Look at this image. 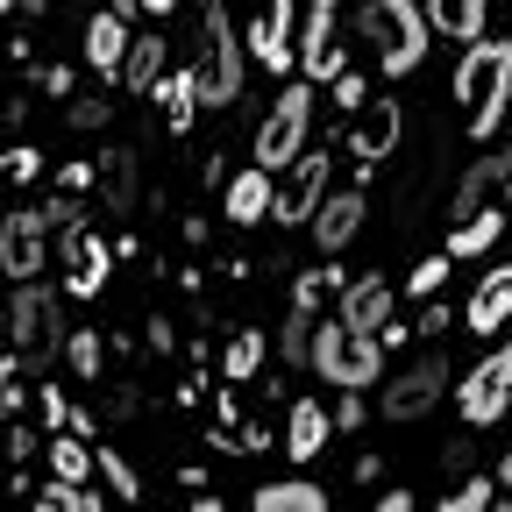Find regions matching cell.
<instances>
[{
	"mask_svg": "<svg viewBox=\"0 0 512 512\" xmlns=\"http://www.w3.org/2000/svg\"><path fill=\"white\" fill-rule=\"evenodd\" d=\"M456 107L470 114V143H491L498 121L512 107V36H477L463 43V64H456Z\"/></svg>",
	"mask_w": 512,
	"mask_h": 512,
	"instance_id": "6da1fadb",
	"label": "cell"
},
{
	"mask_svg": "<svg viewBox=\"0 0 512 512\" xmlns=\"http://www.w3.org/2000/svg\"><path fill=\"white\" fill-rule=\"evenodd\" d=\"M356 36L370 43L377 72L384 79H413L427 64V15L413 8V0H356Z\"/></svg>",
	"mask_w": 512,
	"mask_h": 512,
	"instance_id": "7a4b0ae2",
	"label": "cell"
},
{
	"mask_svg": "<svg viewBox=\"0 0 512 512\" xmlns=\"http://www.w3.org/2000/svg\"><path fill=\"white\" fill-rule=\"evenodd\" d=\"M249 86V43H242V22H228V0L207 8L200 22V57H192V93L200 107H235Z\"/></svg>",
	"mask_w": 512,
	"mask_h": 512,
	"instance_id": "3957f363",
	"label": "cell"
},
{
	"mask_svg": "<svg viewBox=\"0 0 512 512\" xmlns=\"http://www.w3.org/2000/svg\"><path fill=\"white\" fill-rule=\"evenodd\" d=\"M306 370L320 384H335V392H370V384L384 377V342L349 328V320H313V356Z\"/></svg>",
	"mask_w": 512,
	"mask_h": 512,
	"instance_id": "277c9868",
	"label": "cell"
},
{
	"mask_svg": "<svg viewBox=\"0 0 512 512\" xmlns=\"http://www.w3.org/2000/svg\"><path fill=\"white\" fill-rule=\"evenodd\" d=\"M8 335H15V356L29 370H50L64 356V299L43 285V278H22L15 299H8Z\"/></svg>",
	"mask_w": 512,
	"mask_h": 512,
	"instance_id": "5b68a950",
	"label": "cell"
},
{
	"mask_svg": "<svg viewBox=\"0 0 512 512\" xmlns=\"http://www.w3.org/2000/svg\"><path fill=\"white\" fill-rule=\"evenodd\" d=\"M256 164L264 171H285L306 143H313V79H299V86H278V100L256 114Z\"/></svg>",
	"mask_w": 512,
	"mask_h": 512,
	"instance_id": "8992f818",
	"label": "cell"
},
{
	"mask_svg": "<svg viewBox=\"0 0 512 512\" xmlns=\"http://www.w3.org/2000/svg\"><path fill=\"white\" fill-rule=\"evenodd\" d=\"M448 384H456V363H448V356H420L413 370H392V377H384L377 413L392 420V427H413V420H427V413L448 399Z\"/></svg>",
	"mask_w": 512,
	"mask_h": 512,
	"instance_id": "52a82bcc",
	"label": "cell"
},
{
	"mask_svg": "<svg viewBox=\"0 0 512 512\" xmlns=\"http://www.w3.org/2000/svg\"><path fill=\"white\" fill-rule=\"evenodd\" d=\"M448 392H456V413H463L470 434L498 427L512 413V342H498L477 370H463V384H448Z\"/></svg>",
	"mask_w": 512,
	"mask_h": 512,
	"instance_id": "ba28073f",
	"label": "cell"
},
{
	"mask_svg": "<svg viewBox=\"0 0 512 512\" xmlns=\"http://www.w3.org/2000/svg\"><path fill=\"white\" fill-rule=\"evenodd\" d=\"M50 256H64V299H100L107 278H114V242H100L86 221L57 228V249Z\"/></svg>",
	"mask_w": 512,
	"mask_h": 512,
	"instance_id": "9c48e42d",
	"label": "cell"
},
{
	"mask_svg": "<svg viewBox=\"0 0 512 512\" xmlns=\"http://www.w3.org/2000/svg\"><path fill=\"white\" fill-rule=\"evenodd\" d=\"M242 43L249 57L264 64V72H292V57H299V22H292V0H249V15H242Z\"/></svg>",
	"mask_w": 512,
	"mask_h": 512,
	"instance_id": "30bf717a",
	"label": "cell"
},
{
	"mask_svg": "<svg viewBox=\"0 0 512 512\" xmlns=\"http://www.w3.org/2000/svg\"><path fill=\"white\" fill-rule=\"evenodd\" d=\"M370 221V192L349 185V192H320V207H313V249L320 256H342Z\"/></svg>",
	"mask_w": 512,
	"mask_h": 512,
	"instance_id": "8fae6325",
	"label": "cell"
},
{
	"mask_svg": "<svg viewBox=\"0 0 512 512\" xmlns=\"http://www.w3.org/2000/svg\"><path fill=\"white\" fill-rule=\"evenodd\" d=\"M43 264H50V228H43V214L15 207L0 221V271L22 285V278H43Z\"/></svg>",
	"mask_w": 512,
	"mask_h": 512,
	"instance_id": "7c38bea8",
	"label": "cell"
},
{
	"mask_svg": "<svg viewBox=\"0 0 512 512\" xmlns=\"http://www.w3.org/2000/svg\"><path fill=\"white\" fill-rule=\"evenodd\" d=\"M399 136H406V107L399 100H363L356 107V136H349V157L370 171V164H384L399 150Z\"/></svg>",
	"mask_w": 512,
	"mask_h": 512,
	"instance_id": "4fadbf2b",
	"label": "cell"
},
{
	"mask_svg": "<svg viewBox=\"0 0 512 512\" xmlns=\"http://www.w3.org/2000/svg\"><path fill=\"white\" fill-rule=\"evenodd\" d=\"M456 320H463V328H470L477 342L505 328V320H512V256H505L498 271H484V278H477V292L463 299V313H456Z\"/></svg>",
	"mask_w": 512,
	"mask_h": 512,
	"instance_id": "5bb4252c",
	"label": "cell"
},
{
	"mask_svg": "<svg viewBox=\"0 0 512 512\" xmlns=\"http://www.w3.org/2000/svg\"><path fill=\"white\" fill-rule=\"evenodd\" d=\"M271 192H278V171H264V164L235 171V178L221 185V221H228V228H256V221L271 214Z\"/></svg>",
	"mask_w": 512,
	"mask_h": 512,
	"instance_id": "9a60e30c",
	"label": "cell"
},
{
	"mask_svg": "<svg viewBox=\"0 0 512 512\" xmlns=\"http://www.w3.org/2000/svg\"><path fill=\"white\" fill-rule=\"evenodd\" d=\"M392 313H399V285L370 271V278H349V285H342V313H335V320H349V328L377 335V328H384Z\"/></svg>",
	"mask_w": 512,
	"mask_h": 512,
	"instance_id": "2e32d148",
	"label": "cell"
},
{
	"mask_svg": "<svg viewBox=\"0 0 512 512\" xmlns=\"http://www.w3.org/2000/svg\"><path fill=\"white\" fill-rule=\"evenodd\" d=\"M328 441H335L328 406H320V399H292V413H285V456H292V463H313Z\"/></svg>",
	"mask_w": 512,
	"mask_h": 512,
	"instance_id": "e0dca14e",
	"label": "cell"
},
{
	"mask_svg": "<svg viewBox=\"0 0 512 512\" xmlns=\"http://www.w3.org/2000/svg\"><path fill=\"white\" fill-rule=\"evenodd\" d=\"M427 29L448 36V43H477L484 36V15H491V0H427Z\"/></svg>",
	"mask_w": 512,
	"mask_h": 512,
	"instance_id": "ac0fdd59",
	"label": "cell"
},
{
	"mask_svg": "<svg viewBox=\"0 0 512 512\" xmlns=\"http://www.w3.org/2000/svg\"><path fill=\"white\" fill-rule=\"evenodd\" d=\"M164 64H171V50H164L157 29L128 36V50H121V86H128V93H150V86L164 79Z\"/></svg>",
	"mask_w": 512,
	"mask_h": 512,
	"instance_id": "d6986e66",
	"label": "cell"
},
{
	"mask_svg": "<svg viewBox=\"0 0 512 512\" xmlns=\"http://www.w3.org/2000/svg\"><path fill=\"white\" fill-rule=\"evenodd\" d=\"M121 50H128V22L107 8L86 22V64H93V79H121Z\"/></svg>",
	"mask_w": 512,
	"mask_h": 512,
	"instance_id": "ffe728a7",
	"label": "cell"
},
{
	"mask_svg": "<svg viewBox=\"0 0 512 512\" xmlns=\"http://www.w3.org/2000/svg\"><path fill=\"white\" fill-rule=\"evenodd\" d=\"M150 93H157V114H164L171 136H185V128L200 121V93H192V72H171V64H164V79H157Z\"/></svg>",
	"mask_w": 512,
	"mask_h": 512,
	"instance_id": "44dd1931",
	"label": "cell"
},
{
	"mask_svg": "<svg viewBox=\"0 0 512 512\" xmlns=\"http://www.w3.org/2000/svg\"><path fill=\"white\" fill-rule=\"evenodd\" d=\"M249 512H328V491H320V484H306V477L256 484V491H249Z\"/></svg>",
	"mask_w": 512,
	"mask_h": 512,
	"instance_id": "7402d4cb",
	"label": "cell"
},
{
	"mask_svg": "<svg viewBox=\"0 0 512 512\" xmlns=\"http://www.w3.org/2000/svg\"><path fill=\"white\" fill-rule=\"evenodd\" d=\"M498 235H505V214L484 200L477 214H463V221H448V256H484V249H498Z\"/></svg>",
	"mask_w": 512,
	"mask_h": 512,
	"instance_id": "603a6c76",
	"label": "cell"
},
{
	"mask_svg": "<svg viewBox=\"0 0 512 512\" xmlns=\"http://www.w3.org/2000/svg\"><path fill=\"white\" fill-rule=\"evenodd\" d=\"M100 192H107V214H128L136 207V150L114 143L107 164H100Z\"/></svg>",
	"mask_w": 512,
	"mask_h": 512,
	"instance_id": "cb8c5ba5",
	"label": "cell"
},
{
	"mask_svg": "<svg viewBox=\"0 0 512 512\" xmlns=\"http://www.w3.org/2000/svg\"><path fill=\"white\" fill-rule=\"evenodd\" d=\"M264 356H271V342H264V335H256V328H235V335H228V349H221V377H228V384H249L256 370H264Z\"/></svg>",
	"mask_w": 512,
	"mask_h": 512,
	"instance_id": "d4e9b609",
	"label": "cell"
},
{
	"mask_svg": "<svg viewBox=\"0 0 512 512\" xmlns=\"http://www.w3.org/2000/svg\"><path fill=\"white\" fill-rule=\"evenodd\" d=\"M93 477H100L107 498H121V505H136V498H143V477H136V463H128L121 448H93Z\"/></svg>",
	"mask_w": 512,
	"mask_h": 512,
	"instance_id": "484cf974",
	"label": "cell"
},
{
	"mask_svg": "<svg viewBox=\"0 0 512 512\" xmlns=\"http://www.w3.org/2000/svg\"><path fill=\"white\" fill-rule=\"evenodd\" d=\"M50 477L93 484V448H86V434H57V441H50Z\"/></svg>",
	"mask_w": 512,
	"mask_h": 512,
	"instance_id": "4316f807",
	"label": "cell"
},
{
	"mask_svg": "<svg viewBox=\"0 0 512 512\" xmlns=\"http://www.w3.org/2000/svg\"><path fill=\"white\" fill-rule=\"evenodd\" d=\"M278 356H285V370H306V356H313V306H292V313H285Z\"/></svg>",
	"mask_w": 512,
	"mask_h": 512,
	"instance_id": "83f0119b",
	"label": "cell"
},
{
	"mask_svg": "<svg viewBox=\"0 0 512 512\" xmlns=\"http://www.w3.org/2000/svg\"><path fill=\"white\" fill-rule=\"evenodd\" d=\"M285 171H292V185L306 192V200H320V192H328V178H335V157H328V150H299Z\"/></svg>",
	"mask_w": 512,
	"mask_h": 512,
	"instance_id": "f1b7e54d",
	"label": "cell"
},
{
	"mask_svg": "<svg viewBox=\"0 0 512 512\" xmlns=\"http://www.w3.org/2000/svg\"><path fill=\"white\" fill-rule=\"evenodd\" d=\"M36 505H43V512H100V491H93V484H64V477H57V484H43V491H36Z\"/></svg>",
	"mask_w": 512,
	"mask_h": 512,
	"instance_id": "f546056e",
	"label": "cell"
},
{
	"mask_svg": "<svg viewBox=\"0 0 512 512\" xmlns=\"http://www.w3.org/2000/svg\"><path fill=\"white\" fill-rule=\"evenodd\" d=\"M64 356H72V370L93 384V377H100V363H107V342H100L93 328H79V335H64Z\"/></svg>",
	"mask_w": 512,
	"mask_h": 512,
	"instance_id": "4dcf8cb0",
	"label": "cell"
},
{
	"mask_svg": "<svg viewBox=\"0 0 512 512\" xmlns=\"http://www.w3.org/2000/svg\"><path fill=\"white\" fill-rule=\"evenodd\" d=\"M448 271H456V256H448V249H441V256H420L413 278H406V292H413V299H434V292L448 285Z\"/></svg>",
	"mask_w": 512,
	"mask_h": 512,
	"instance_id": "1f68e13d",
	"label": "cell"
},
{
	"mask_svg": "<svg viewBox=\"0 0 512 512\" xmlns=\"http://www.w3.org/2000/svg\"><path fill=\"white\" fill-rule=\"evenodd\" d=\"M491 498H498V477H463L456 491L441 498V512H484Z\"/></svg>",
	"mask_w": 512,
	"mask_h": 512,
	"instance_id": "d6a6232c",
	"label": "cell"
},
{
	"mask_svg": "<svg viewBox=\"0 0 512 512\" xmlns=\"http://www.w3.org/2000/svg\"><path fill=\"white\" fill-rule=\"evenodd\" d=\"M22 370H29L22 356H0V420H15L22 399H29V392H22Z\"/></svg>",
	"mask_w": 512,
	"mask_h": 512,
	"instance_id": "836d02e7",
	"label": "cell"
},
{
	"mask_svg": "<svg viewBox=\"0 0 512 512\" xmlns=\"http://www.w3.org/2000/svg\"><path fill=\"white\" fill-rule=\"evenodd\" d=\"M328 420H335V434H363V427H370V399H363V392H342V399L328 406Z\"/></svg>",
	"mask_w": 512,
	"mask_h": 512,
	"instance_id": "e575fe53",
	"label": "cell"
},
{
	"mask_svg": "<svg viewBox=\"0 0 512 512\" xmlns=\"http://www.w3.org/2000/svg\"><path fill=\"white\" fill-rule=\"evenodd\" d=\"M36 214H43V228H72V221H79V192H72V185H50V200H43Z\"/></svg>",
	"mask_w": 512,
	"mask_h": 512,
	"instance_id": "d590c367",
	"label": "cell"
},
{
	"mask_svg": "<svg viewBox=\"0 0 512 512\" xmlns=\"http://www.w3.org/2000/svg\"><path fill=\"white\" fill-rule=\"evenodd\" d=\"M320 292H342V271H335V264H328V271H299L292 306H320Z\"/></svg>",
	"mask_w": 512,
	"mask_h": 512,
	"instance_id": "8d00e7d4",
	"label": "cell"
},
{
	"mask_svg": "<svg viewBox=\"0 0 512 512\" xmlns=\"http://www.w3.org/2000/svg\"><path fill=\"white\" fill-rule=\"evenodd\" d=\"M36 171H43V150H36V143H15V150H8V171H0V178H15V185H29Z\"/></svg>",
	"mask_w": 512,
	"mask_h": 512,
	"instance_id": "74e56055",
	"label": "cell"
},
{
	"mask_svg": "<svg viewBox=\"0 0 512 512\" xmlns=\"http://www.w3.org/2000/svg\"><path fill=\"white\" fill-rule=\"evenodd\" d=\"M36 420H43V427H64V420H72V406H64L57 384H43V392H36Z\"/></svg>",
	"mask_w": 512,
	"mask_h": 512,
	"instance_id": "f35d334b",
	"label": "cell"
},
{
	"mask_svg": "<svg viewBox=\"0 0 512 512\" xmlns=\"http://www.w3.org/2000/svg\"><path fill=\"white\" fill-rule=\"evenodd\" d=\"M328 86H335V100H342V107H349V114H356V107H363V100H370V93H363V86H370V79H363V72H335V79H328Z\"/></svg>",
	"mask_w": 512,
	"mask_h": 512,
	"instance_id": "ab89813d",
	"label": "cell"
},
{
	"mask_svg": "<svg viewBox=\"0 0 512 512\" xmlns=\"http://www.w3.org/2000/svg\"><path fill=\"white\" fill-rule=\"evenodd\" d=\"M72 128H107V100H72Z\"/></svg>",
	"mask_w": 512,
	"mask_h": 512,
	"instance_id": "60d3db41",
	"label": "cell"
},
{
	"mask_svg": "<svg viewBox=\"0 0 512 512\" xmlns=\"http://www.w3.org/2000/svg\"><path fill=\"white\" fill-rule=\"evenodd\" d=\"M448 320H456V306H441V299H427V320H420V328H427V335H441Z\"/></svg>",
	"mask_w": 512,
	"mask_h": 512,
	"instance_id": "b9f144b4",
	"label": "cell"
},
{
	"mask_svg": "<svg viewBox=\"0 0 512 512\" xmlns=\"http://www.w3.org/2000/svg\"><path fill=\"white\" fill-rule=\"evenodd\" d=\"M57 185H72V192H86V185H93V164H64V171H57Z\"/></svg>",
	"mask_w": 512,
	"mask_h": 512,
	"instance_id": "7bdbcfd3",
	"label": "cell"
},
{
	"mask_svg": "<svg viewBox=\"0 0 512 512\" xmlns=\"http://www.w3.org/2000/svg\"><path fill=\"white\" fill-rule=\"evenodd\" d=\"M171 342H178V335H171V320L157 313V320H150V349H157V356H171Z\"/></svg>",
	"mask_w": 512,
	"mask_h": 512,
	"instance_id": "ee69618b",
	"label": "cell"
},
{
	"mask_svg": "<svg viewBox=\"0 0 512 512\" xmlns=\"http://www.w3.org/2000/svg\"><path fill=\"white\" fill-rule=\"evenodd\" d=\"M498 491H512V441H505V456H498Z\"/></svg>",
	"mask_w": 512,
	"mask_h": 512,
	"instance_id": "f6af8a7d",
	"label": "cell"
},
{
	"mask_svg": "<svg viewBox=\"0 0 512 512\" xmlns=\"http://www.w3.org/2000/svg\"><path fill=\"white\" fill-rule=\"evenodd\" d=\"M143 15H157V22H164V15H178V0H143Z\"/></svg>",
	"mask_w": 512,
	"mask_h": 512,
	"instance_id": "bcb514c9",
	"label": "cell"
},
{
	"mask_svg": "<svg viewBox=\"0 0 512 512\" xmlns=\"http://www.w3.org/2000/svg\"><path fill=\"white\" fill-rule=\"evenodd\" d=\"M114 15H121V22H136V15H143V0H114Z\"/></svg>",
	"mask_w": 512,
	"mask_h": 512,
	"instance_id": "7dc6e473",
	"label": "cell"
},
{
	"mask_svg": "<svg viewBox=\"0 0 512 512\" xmlns=\"http://www.w3.org/2000/svg\"><path fill=\"white\" fill-rule=\"evenodd\" d=\"M0 335H8V306H0Z\"/></svg>",
	"mask_w": 512,
	"mask_h": 512,
	"instance_id": "c3c4849f",
	"label": "cell"
},
{
	"mask_svg": "<svg viewBox=\"0 0 512 512\" xmlns=\"http://www.w3.org/2000/svg\"><path fill=\"white\" fill-rule=\"evenodd\" d=\"M200 8H221V0H200Z\"/></svg>",
	"mask_w": 512,
	"mask_h": 512,
	"instance_id": "681fc988",
	"label": "cell"
}]
</instances>
